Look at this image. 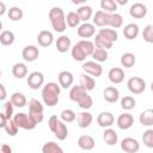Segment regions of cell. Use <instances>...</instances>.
<instances>
[{"label":"cell","instance_id":"7a4b0ae2","mask_svg":"<svg viewBox=\"0 0 153 153\" xmlns=\"http://www.w3.org/2000/svg\"><path fill=\"white\" fill-rule=\"evenodd\" d=\"M60 92H61V88H60V85H57L56 82L54 81H50L48 84H45L42 88V100L45 105L48 106H55L57 103H59V99H60Z\"/></svg>","mask_w":153,"mask_h":153},{"label":"cell","instance_id":"9a60e30c","mask_svg":"<svg viewBox=\"0 0 153 153\" xmlns=\"http://www.w3.org/2000/svg\"><path fill=\"white\" fill-rule=\"evenodd\" d=\"M117 126L120 129H123V130H127L129 128H131V126L134 124V117L129 112H124V114H121L118 117H117Z\"/></svg>","mask_w":153,"mask_h":153},{"label":"cell","instance_id":"ee69618b","mask_svg":"<svg viewBox=\"0 0 153 153\" xmlns=\"http://www.w3.org/2000/svg\"><path fill=\"white\" fill-rule=\"evenodd\" d=\"M142 142L146 147L153 148V129H147L142 134Z\"/></svg>","mask_w":153,"mask_h":153},{"label":"cell","instance_id":"bcb514c9","mask_svg":"<svg viewBox=\"0 0 153 153\" xmlns=\"http://www.w3.org/2000/svg\"><path fill=\"white\" fill-rule=\"evenodd\" d=\"M142 38L147 43H153V25H147L145 26L142 31Z\"/></svg>","mask_w":153,"mask_h":153},{"label":"cell","instance_id":"f35d334b","mask_svg":"<svg viewBox=\"0 0 153 153\" xmlns=\"http://www.w3.org/2000/svg\"><path fill=\"white\" fill-rule=\"evenodd\" d=\"M7 16H8V18H10L11 20L18 22V20H20V19L23 18L24 13H23V10H22L20 7L13 6V7H11V8L7 11Z\"/></svg>","mask_w":153,"mask_h":153},{"label":"cell","instance_id":"ac0fdd59","mask_svg":"<svg viewBox=\"0 0 153 153\" xmlns=\"http://www.w3.org/2000/svg\"><path fill=\"white\" fill-rule=\"evenodd\" d=\"M57 79H59V84H60V86L62 88L71 87L73 85V81H74V76H73V74L69 71H62L59 74Z\"/></svg>","mask_w":153,"mask_h":153},{"label":"cell","instance_id":"7c38bea8","mask_svg":"<svg viewBox=\"0 0 153 153\" xmlns=\"http://www.w3.org/2000/svg\"><path fill=\"white\" fill-rule=\"evenodd\" d=\"M22 56H23V59H24L25 61H27V62H33V61H36V60L38 59V56H39V50H38V48H37L36 45L30 44V45H26V47L23 49Z\"/></svg>","mask_w":153,"mask_h":153},{"label":"cell","instance_id":"f907efd6","mask_svg":"<svg viewBox=\"0 0 153 153\" xmlns=\"http://www.w3.org/2000/svg\"><path fill=\"white\" fill-rule=\"evenodd\" d=\"M0 153H12V147L10 145H7V143H2Z\"/></svg>","mask_w":153,"mask_h":153},{"label":"cell","instance_id":"8992f818","mask_svg":"<svg viewBox=\"0 0 153 153\" xmlns=\"http://www.w3.org/2000/svg\"><path fill=\"white\" fill-rule=\"evenodd\" d=\"M127 86H128V90L133 94H140V93H142L146 90V81L142 78L131 76V78L128 79Z\"/></svg>","mask_w":153,"mask_h":153},{"label":"cell","instance_id":"11a10c76","mask_svg":"<svg viewBox=\"0 0 153 153\" xmlns=\"http://www.w3.org/2000/svg\"><path fill=\"white\" fill-rule=\"evenodd\" d=\"M127 2H128V0H116L117 5H126Z\"/></svg>","mask_w":153,"mask_h":153},{"label":"cell","instance_id":"d4e9b609","mask_svg":"<svg viewBox=\"0 0 153 153\" xmlns=\"http://www.w3.org/2000/svg\"><path fill=\"white\" fill-rule=\"evenodd\" d=\"M12 74L14 78L17 79H23L27 75V67L25 63H22V62H17L13 65L12 67Z\"/></svg>","mask_w":153,"mask_h":153},{"label":"cell","instance_id":"52a82bcc","mask_svg":"<svg viewBox=\"0 0 153 153\" xmlns=\"http://www.w3.org/2000/svg\"><path fill=\"white\" fill-rule=\"evenodd\" d=\"M27 85L32 90H38L39 87L43 86L44 84V75L43 73L38 72V71H35V72H31L27 76V80H26Z\"/></svg>","mask_w":153,"mask_h":153},{"label":"cell","instance_id":"3957f363","mask_svg":"<svg viewBox=\"0 0 153 153\" xmlns=\"http://www.w3.org/2000/svg\"><path fill=\"white\" fill-rule=\"evenodd\" d=\"M48 16H49L50 24L56 32H63L66 30V27H67L66 16H65V12L61 7H53L49 11Z\"/></svg>","mask_w":153,"mask_h":153},{"label":"cell","instance_id":"ffe728a7","mask_svg":"<svg viewBox=\"0 0 153 153\" xmlns=\"http://www.w3.org/2000/svg\"><path fill=\"white\" fill-rule=\"evenodd\" d=\"M78 146L84 151H91L96 146V141L91 135H81L78 139Z\"/></svg>","mask_w":153,"mask_h":153},{"label":"cell","instance_id":"816d5d0a","mask_svg":"<svg viewBox=\"0 0 153 153\" xmlns=\"http://www.w3.org/2000/svg\"><path fill=\"white\" fill-rule=\"evenodd\" d=\"M7 121H8V120H7V117L1 112V114H0V127H1V128H5V126H6Z\"/></svg>","mask_w":153,"mask_h":153},{"label":"cell","instance_id":"9c48e42d","mask_svg":"<svg viewBox=\"0 0 153 153\" xmlns=\"http://www.w3.org/2000/svg\"><path fill=\"white\" fill-rule=\"evenodd\" d=\"M121 148L126 153H136L140 149V143L134 137H124L121 141Z\"/></svg>","mask_w":153,"mask_h":153},{"label":"cell","instance_id":"44dd1931","mask_svg":"<svg viewBox=\"0 0 153 153\" xmlns=\"http://www.w3.org/2000/svg\"><path fill=\"white\" fill-rule=\"evenodd\" d=\"M137 35H139V25L137 24L129 23V24H127L124 26V29H123V36L127 39H129V41L135 39L137 37Z\"/></svg>","mask_w":153,"mask_h":153},{"label":"cell","instance_id":"5bb4252c","mask_svg":"<svg viewBox=\"0 0 153 153\" xmlns=\"http://www.w3.org/2000/svg\"><path fill=\"white\" fill-rule=\"evenodd\" d=\"M78 36L81 38H91L92 36H94L96 33V27L93 24L91 23H82L81 25H79L78 27Z\"/></svg>","mask_w":153,"mask_h":153},{"label":"cell","instance_id":"30bf717a","mask_svg":"<svg viewBox=\"0 0 153 153\" xmlns=\"http://www.w3.org/2000/svg\"><path fill=\"white\" fill-rule=\"evenodd\" d=\"M129 14H130L131 18L141 19V18L146 17V14H147V7L142 2H134L130 6V8H129Z\"/></svg>","mask_w":153,"mask_h":153},{"label":"cell","instance_id":"ab89813d","mask_svg":"<svg viewBox=\"0 0 153 153\" xmlns=\"http://www.w3.org/2000/svg\"><path fill=\"white\" fill-rule=\"evenodd\" d=\"M108 56H109L108 51L105 49H99V48H96L94 51H93V54H92L93 60L96 62H98V63L99 62H105L108 60Z\"/></svg>","mask_w":153,"mask_h":153},{"label":"cell","instance_id":"484cf974","mask_svg":"<svg viewBox=\"0 0 153 153\" xmlns=\"http://www.w3.org/2000/svg\"><path fill=\"white\" fill-rule=\"evenodd\" d=\"M103 139L105 141V143L108 146H115L118 141V136H117V133L111 129V128H106L103 133Z\"/></svg>","mask_w":153,"mask_h":153},{"label":"cell","instance_id":"6da1fadb","mask_svg":"<svg viewBox=\"0 0 153 153\" xmlns=\"http://www.w3.org/2000/svg\"><path fill=\"white\" fill-rule=\"evenodd\" d=\"M96 47H94V43L88 41V39H81V41H78L72 50H71V54H72V57L75 60V61H84L87 56H92L93 51H94Z\"/></svg>","mask_w":153,"mask_h":153},{"label":"cell","instance_id":"d6a6232c","mask_svg":"<svg viewBox=\"0 0 153 153\" xmlns=\"http://www.w3.org/2000/svg\"><path fill=\"white\" fill-rule=\"evenodd\" d=\"M10 100H11L12 104H13L14 106H17V108H24V106L26 105V103H27L26 97H25L23 93H20V92H14V93H12Z\"/></svg>","mask_w":153,"mask_h":153},{"label":"cell","instance_id":"9f6ffc18","mask_svg":"<svg viewBox=\"0 0 153 153\" xmlns=\"http://www.w3.org/2000/svg\"><path fill=\"white\" fill-rule=\"evenodd\" d=\"M151 90H152V92H153V81H152V84H151Z\"/></svg>","mask_w":153,"mask_h":153},{"label":"cell","instance_id":"7dc6e473","mask_svg":"<svg viewBox=\"0 0 153 153\" xmlns=\"http://www.w3.org/2000/svg\"><path fill=\"white\" fill-rule=\"evenodd\" d=\"M13 106H14V105L12 104L11 100L5 102L4 105H2V110H1V112L7 117V120L13 118V117H12V115H13Z\"/></svg>","mask_w":153,"mask_h":153},{"label":"cell","instance_id":"603a6c76","mask_svg":"<svg viewBox=\"0 0 153 153\" xmlns=\"http://www.w3.org/2000/svg\"><path fill=\"white\" fill-rule=\"evenodd\" d=\"M92 121H93V116H92V114H90L87 111H82V112L78 114V116H76L78 126L80 128H82V129L90 127V124L92 123Z\"/></svg>","mask_w":153,"mask_h":153},{"label":"cell","instance_id":"b9f144b4","mask_svg":"<svg viewBox=\"0 0 153 153\" xmlns=\"http://www.w3.org/2000/svg\"><path fill=\"white\" fill-rule=\"evenodd\" d=\"M60 116H61V121H63V122H66V123L74 122L75 118H76V114H75L73 110H71V109H65V110H62L61 114H60Z\"/></svg>","mask_w":153,"mask_h":153},{"label":"cell","instance_id":"4fadbf2b","mask_svg":"<svg viewBox=\"0 0 153 153\" xmlns=\"http://www.w3.org/2000/svg\"><path fill=\"white\" fill-rule=\"evenodd\" d=\"M115 122V117L111 112L109 111H102L98 116H97V123L99 127L102 128H110Z\"/></svg>","mask_w":153,"mask_h":153},{"label":"cell","instance_id":"f1b7e54d","mask_svg":"<svg viewBox=\"0 0 153 153\" xmlns=\"http://www.w3.org/2000/svg\"><path fill=\"white\" fill-rule=\"evenodd\" d=\"M93 43H94V47L96 48H99V49H105V50H108V49H110V48H112V42H110V41H108L106 38H104L103 36H100L99 33H97L96 35V37H94V39H93Z\"/></svg>","mask_w":153,"mask_h":153},{"label":"cell","instance_id":"8d00e7d4","mask_svg":"<svg viewBox=\"0 0 153 153\" xmlns=\"http://www.w3.org/2000/svg\"><path fill=\"white\" fill-rule=\"evenodd\" d=\"M100 7H102V11L112 14V13H116L117 4L114 0H102L100 1Z\"/></svg>","mask_w":153,"mask_h":153},{"label":"cell","instance_id":"e0dca14e","mask_svg":"<svg viewBox=\"0 0 153 153\" xmlns=\"http://www.w3.org/2000/svg\"><path fill=\"white\" fill-rule=\"evenodd\" d=\"M108 78L112 84H121L124 80V72L120 67H112L108 73Z\"/></svg>","mask_w":153,"mask_h":153},{"label":"cell","instance_id":"836d02e7","mask_svg":"<svg viewBox=\"0 0 153 153\" xmlns=\"http://www.w3.org/2000/svg\"><path fill=\"white\" fill-rule=\"evenodd\" d=\"M136 62V56L133 53H124L121 56V65L124 68H131Z\"/></svg>","mask_w":153,"mask_h":153},{"label":"cell","instance_id":"83f0119b","mask_svg":"<svg viewBox=\"0 0 153 153\" xmlns=\"http://www.w3.org/2000/svg\"><path fill=\"white\" fill-rule=\"evenodd\" d=\"M139 121L142 126H146V127L153 126V109L143 110L139 116Z\"/></svg>","mask_w":153,"mask_h":153},{"label":"cell","instance_id":"681fc988","mask_svg":"<svg viewBox=\"0 0 153 153\" xmlns=\"http://www.w3.org/2000/svg\"><path fill=\"white\" fill-rule=\"evenodd\" d=\"M57 121H59V118H57V116H56V115H53V116H50V117H49L48 126H49V129H50L53 133L55 131V128H56V126H57Z\"/></svg>","mask_w":153,"mask_h":153},{"label":"cell","instance_id":"f5cc1de1","mask_svg":"<svg viewBox=\"0 0 153 153\" xmlns=\"http://www.w3.org/2000/svg\"><path fill=\"white\" fill-rule=\"evenodd\" d=\"M5 98H6V90H5V86L0 84V99L5 100Z\"/></svg>","mask_w":153,"mask_h":153},{"label":"cell","instance_id":"7bdbcfd3","mask_svg":"<svg viewBox=\"0 0 153 153\" xmlns=\"http://www.w3.org/2000/svg\"><path fill=\"white\" fill-rule=\"evenodd\" d=\"M92 104H93V100H92L91 96H90V94H87V92H86V93L80 98V100L78 102L79 108H81V109H84V110L90 109V108L92 106Z\"/></svg>","mask_w":153,"mask_h":153},{"label":"cell","instance_id":"60d3db41","mask_svg":"<svg viewBox=\"0 0 153 153\" xmlns=\"http://www.w3.org/2000/svg\"><path fill=\"white\" fill-rule=\"evenodd\" d=\"M135 105H136V102H135L134 97H131V96H124V97L121 99V106H122V109H124V110H128V111H129V110L134 109Z\"/></svg>","mask_w":153,"mask_h":153},{"label":"cell","instance_id":"5b68a950","mask_svg":"<svg viewBox=\"0 0 153 153\" xmlns=\"http://www.w3.org/2000/svg\"><path fill=\"white\" fill-rule=\"evenodd\" d=\"M12 120H13V122L16 123V126L18 128H23V129H26V130H31L37 126L32 121V118L29 116V114H24V112L16 114Z\"/></svg>","mask_w":153,"mask_h":153},{"label":"cell","instance_id":"7402d4cb","mask_svg":"<svg viewBox=\"0 0 153 153\" xmlns=\"http://www.w3.org/2000/svg\"><path fill=\"white\" fill-rule=\"evenodd\" d=\"M71 45H72L71 38L66 35H62L56 39V49L60 53H67L71 49Z\"/></svg>","mask_w":153,"mask_h":153},{"label":"cell","instance_id":"c3c4849f","mask_svg":"<svg viewBox=\"0 0 153 153\" xmlns=\"http://www.w3.org/2000/svg\"><path fill=\"white\" fill-rule=\"evenodd\" d=\"M4 129H5V131H6L10 136H14V135L18 133V129H19V128L16 126V123H14L13 120L11 118V120L7 121V123H6V126H5Z\"/></svg>","mask_w":153,"mask_h":153},{"label":"cell","instance_id":"4316f807","mask_svg":"<svg viewBox=\"0 0 153 153\" xmlns=\"http://www.w3.org/2000/svg\"><path fill=\"white\" fill-rule=\"evenodd\" d=\"M54 134H55V136L57 137V140L63 141V140L67 139V136H68V128H67V126L65 124L63 121H61V120L57 121V126H56V128H55Z\"/></svg>","mask_w":153,"mask_h":153},{"label":"cell","instance_id":"74e56055","mask_svg":"<svg viewBox=\"0 0 153 153\" xmlns=\"http://www.w3.org/2000/svg\"><path fill=\"white\" fill-rule=\"evenodd\" d=\"M14 42V33L10 30H4L0 33V43L2 45H11Z\"/></svg>","mask_w":153,"mask_h":153},{"label":"cell","instance_id":"8fae6325","mask_svg":"<svg viewBox=\"0 0 153 153\" xmlns=\"http://www.w3.org/2000/svg\"><path fill=\"white\" fill-rule=\"evenodd\" d=\"M110 13H106L104 11H97L93 16V25L100 26V27H106L110 24Z\"/></svg>","mask_w":153,"mask_h":153},{"label":"cell","instance_id":"d590c367","mask_svg":"<svg viewBox=\"0 0 153 153\" xmlns=\"http://www.w3.org/2000/svg\"><path fill=\"white\" fill-rule=\"evenodd\" d=\"M80 22H81L80 20V17H79V14L76 12L71 11V12L67 13V16H66V23H67V25L69 27H76V26H79Z\"/></svg>","mask_w":153,"mask_h":153},{"label":"cell","instance_id":"2e32d148","mask_svg":"<svg viewBox=\"0 0 153 153\" xmlns=\"http://www.w3.org/2000/svg\"><path fill=\"white\" fill-rule=\"evenodd\" d=\"M103 97L108 103H116L120 98V91L115 86H108L103 91Z\"/></svg>","mask_w":153,"mask_h":153},{"label":"cell","instance_id":"d6986e66","mask_svg":"<svg viewBox=\"0 0 153 153\" xmlns=\"http://www.w3.org/2000/svg\"><path fill=\"white\" fill-rule=\"evenodd\" d=\"M53 41H54V36L48 30H42L37 35V42L41 47H50L53 44Z\"/></svg>","mask_w":153,"mask_h":153},{"label":"cell","instance_id":"db71d44e","mask_svg":"<svg viewBox=\"0 0 153 153\" xmlns=\"http://www.w3.org/2000/svg\"><path fill=\"white\" fill-rule=\"evenodd\" d=\"M6 13V6H5V2L0 1V16H4Z\"/></svg>","mask_w":153,"mask_h":153},{"label":"cell","instance_id":"ba28073f","mask_svg":"<svg viewBox=\"0 0 153 153\" xmlns=\"http://www.w3.org/2000/svg\"><path fill=\"white\" fill-rule=\"evenodd\" d=\"M81 68L86 74H88L91 76H96V78L100 76L103 73V67L96 61H86L81 66Z\"/></svg>","mask_w":153,"mask_h":153},{"label":"cell","instance_id":"4dcf8cb0","mask_svg":"<svg viewBox=\"0 0 153 153\" xmlns=\"http://www.w3.org/2000/svg\"><path fill=\"white\" fill-rule=\"evenodd\" d=\"M98 33H99L100 36H103L104 38H106L108 41L112 42V43H114V42H116V41H117V38H118V33H117V31H116V30H114V29L103 27V29H99Z\"/></svg>","mask_w":153,"mask_h":153},{"label":"cell","instance_id":"f546056e","mask_svg":"<svg viewBox=\"0 0 153 153\" xmlns=\"http://www.w3.org/2000/svg\"><path fill=\"white\" fill-rule=\"evenodd\" d=\"M76 13L79 14L81 22L87 23V20L91 19V17H92V7L87 6V5H82L76 10Z\"/></svg>","mask_w":153,"mask_h":153},{"label":"cell","instance_id":"e575fe53","mask_svg":"<svg viewBox=\"0 0 153 153\" xmlns=\"http://www.w3.org/2000/svg\"><path fill=\"white\" fill-rule=\"evenodd\" d=\"M42 153H63V149L54 141L45 142L42 147Z\"/></svg>","mask_w":153,"mask_h":153},{"label":"cell","instance_id":"f6af8a7d","mask_svg":"<svg viewBox=\"0 0 153 153\" xmlns=\"http://www.w3.org/2000/svg\"><path fill=\"white\" fill-rule=\"evenodd\" d=\"M123 24V17L120 13H112L110 17V24L109 26L114 27V29H118L121 27Z\"/></svg>","mask_w":153,"mask_h":153},{"label":"cell","instance_id":"cb8c5ba5","mask_svg":"<svg viewBox=\"0 0 153 153\" xmlns=\"http://www.w3.org/2000/svg\"><path fill=\"white\" fill-rule=\"evenodd\" d=\"M80 86L86 92L87 91H92L94 88V86H96V81H94V79L91 75H88L86 73H82L80 75Z\"/></svg>","mask_w":153,"mask_h":153},{"label":"cell","instance_id":"1f68e13d","mask_svg":"<svg viewBox=\"0 0 153 153\" xmlns=\"http://www.w3.org/2000/svg\"><path fill=\"white\" fill-rule=\"evenodd\" d=\"M86 93V91L80 86V85H76V86H73L71 90H69V99L78 103L80 100V98Z\"/></svg>","mask_w":153,"mask_h":153},{"label":"cell","instance_id":"277c9868","mask_svg":"<svg viewBox=\"0 0 153 153\" xmlns=\"http://www.w3.org/2000/svg\"><path fill=\"white\" fill-rule=\"evenodd\" d=\"M29 116L32 118V121L38 124L43 121L44 115H43V105L39 100L32 98L29 100Z\"/></svg>","mask_w":153,"mask_h":153}]
</instances>
